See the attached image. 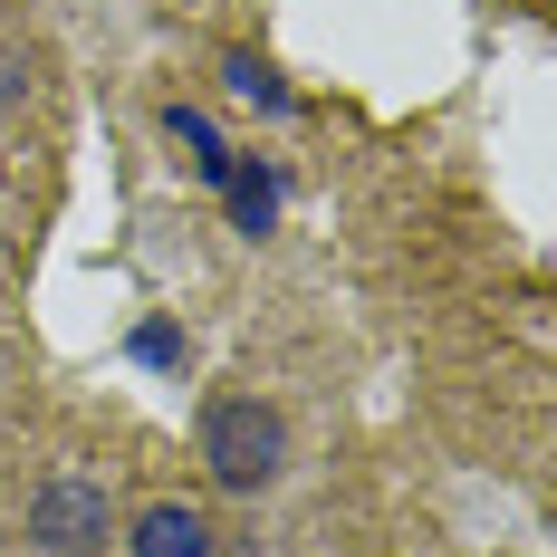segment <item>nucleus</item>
<instances>
[{"mask_svg":"<svg viewBox=\"0 0 557 557\" xmlns=\"http://www.w3.org/2000/svg\"><path fill=\"white\" fill-rule=\"evenodd\" d=\"M278 443H288L278 413H270V404H250V394H231V404L202 413V461H212L222 491H260V481L278 471Z\"/></svg>","mask_w":557,"mask_h":557,"instance_id":"f257e3e1","label":"nucleus"},{"mask_svg":"<svg viewBox=\"0 0 557 557\" xmlns=\"http://www.w3.org/2000/svg\"><path fill=\"white\" fill-rule=\"evenodd\" d=\"M107 529H115V509L97 481H49L39 500H29V539L49 557H87V548H107Z\"/></svg>","mask_w":557,"mask_h":557,"instance_id":"f03ea898","label":"nucleus"},{"mask_svg":"<svg viewBox=\"0 0 557 557\" xmlns=\"http://www.w3.org/2000/svg\"><path fill=\"white\" fill-rule=\"evenodd\" d=\"M135 557H212V519L183 509V500L145 509V519H135Z\"/></svg>","mask_w":557,"mask_h":557,"instance_id":"7ed1b4c3","label":"nucleus"},{"mask_svg":"<svg viewBox=\"0 0 557 557\" xmlns=\"http://www.w3.org/2000/svg\"><path fill=\"white\" fill-rule=\"evenodd\" d=\"M222 193H231V222L250 231V240H260V231L278 222V183H270V173H250V164H231V173H222Z\"/></svg>","mask_w":557,"mask_h":557,"instance_id":"20e7f679","label":"nucleus"},{"mask_svg":"<svg viewBox=\"0 0 557 557\" xmlns=\"http://www.w3.org/2000/svg\"><path fill=\"white\" fill-rule=\"evenodd\" d=\"M164 135H173V145H183V154H193V173H212V183H222V173H231L222 135H212V125H202V115H193V107H164Z\"/></svg>","mask_w":557,"mask_h":557,"instance_id":"39448f33","label":"nucleus"},{"mask_svg":"<svg viewBox=\"0 0 557 557\" xmlns=\"http://www.w3.org/2000/svg\"><path fill=\"white\" fill-rule=\"evenodd\" d=\"M231 87H240V97H260V107H288V87H278L260 58H231Z\"/></svg>","mask_w":557,"mask_h":557,"instance_id":"423d86ee","label":"nucleus"}]
</instances>
